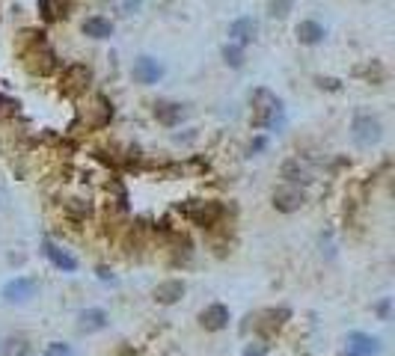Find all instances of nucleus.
Returning a JSON list of instances; mask_svg holds the SVG:
<instances>
[{
	"instance_id": "1",
	"label": "nucleus",
	"mask_w": 395,
	"mask_h": 356,
	"mask_svg": "<svg viewBox=\"0 0 395 356\" xmlns=\"http://www.w3.org/2000/svg\"><path fill=\"white\" fill-rule=\"evenodd\" d=\"M18 56H21V66L36 78H48L56 71V66H60V60H56V54L48 45V39L42 30H24L21 33Z\"/></svg>"
},
{
	"instance_id": "2",
	"label": "nucleus",
	"mask_w": 395,
	"mask_h": 356,
	"mask_svg": "<svg viewBox=\"0 0 395 356\" xmlns=\"http://www.w3.org/2000/svg\"><path fill=\"white\" fill-rule=\"evenodd\" d=\"M181 214L193 226H200V229H214V226L223 223L226 208H223V202H214V199H196V202L181 205Z\"/></svg>"
},
{
	"instance_id": "3",
	"label": "nucleus",
	"mask_w": 395,
	"mask_h": 356,
	"mask_svg": "<svg viewBox=\"0 0 395 356\" xmlns=\"http://www.w3.org/2000/svg\"><path fill=\"white\" fill-rule=\"evenodd\" d=\"M279 113H282V102L271 90L259 87L253 92V128H274Z\"/></svg>"
},
{
	"instance_id": "4",
	"label": "nucleus",
	"mask_w": 395,
	"mask_h": 356,
	"mask_svg": "<svg viewBox=\"0 0 395 356\" xmlns=\"http://www.w3.org/2000/svg\"><path fill=\"white\" fill-rule=\"evenodd\" d=\"M90 83H92V68L83 63H72V66H66L60 75V92L66 98H80L90 90Z\"/></svg>"
},
{
	"instance_id": "5",
	"label": "nucleus",
	"mask_w": 395,
	"mask_h": 356,
	"mask_svg": "<svg viewBox=\"0 0 395 356\" xmlns=\"http://www.w3.org/2000/svg\"><path fill=\"white\" fill-rule=\"evenodd\" d=\"M351 137H354V142H357L360 149H372L375 142L384 137V125H380L377 116L360 113V116L354 119V125H351Z\"/></svg>"
},
{
	"instance_id": "6",
	"label": "nucleus",
	"mask_w": 395,
	"mask_h": 356,
	"mask_svg": "<svg viewBox=\"0 0 395 356\" xmlns=\"http://www.w3.org/2000/svg\"><path fill=\"white\" fill-rule=\"evenodd\" d=\"M288 318H291L288 309H265V312H259V315H250L253 330H256L259 336H265V338L276 336L282 330V324H286Z\"/></svg>"
},
{
	"instance_id": "7",
	"label": "nucleus",
	"mask_w": 395,
	"mask_h": 356,
	"mask_svg": "<svg viewBox=\"0 0 395 356\" xmlns=\"http://www.w3.org/2000/svg\"><path fill=\"white\" fill-rule=\"evenodd\" d=\"M39 282L33 276H16L12 282L4 285V300L6 303H27L30 297H36Z\"/></svg>"
},
{
	"instance_id": "8",
	"label": "nucleus",
	"mask_w": 395,
	"mask_h": 356,
	"mask_svg": "<svg viewBox=\"0 0 395 356\" xmlns=\"http://www.w3.org/2000/svg\"><path fill=\"white\" fill-rule=\"evenodd\" d=\"M306 202V193L300 188H294V184H288V188H279L274 190V208L282 211V214H291V211H300Z\"/></svg>"
},
{
	"instance_id": "9",
	"label": "nucleus",
	"mask_w": 395,
	"mask_h": 356,
	"mask_svg": "<svg viewBox=\"0 0 395 356\" xmlns=\"http://www.w3.org/2000/svg\"><path fill=\"white\" fill-rule=\"evenodd\" d=\"M164 78V66L154 60V56H137L134 60V80L137 83H158Z\"/></svg>"
},
{
	"instance_id": "10",
	"label": "nucleus",
	"mask_w": 395,
	"mask_h": 356,
	"mask_svg": "<svg viewBox=\"0 0 395 356\" xmlns=\"http://www.w3.org/2000/svg\"><path fill=\"white\" fill-rule=\"evenodd\" d=\"M42 252H45V259H48L54 267L66 270V274L78 270V259H75V255H72V252H66L63 247H56L54 240H42Z\"/></svg>"
},
{
	"instance_id": "11",
	"label": "nucleus",
	"mask_w": 395,
	"mask_h": 356,
	"mask_svg": "<svg viewBox=\"0 0 395 356\" xmlns=\"http://www.w3.org/2000/svg\"><path fill=\"white\" fill-rule=\"evenodd\" d=\"M380 341L369 333H351L348 336V356H377Z\"/></svg>"
},
{
	"instance_id": "12",
	"label": "nucleus",
	"mask_w": 395,
	"mask_h": 356,
	"mask_svg": "<svg viewBox=\"0 0 395 356\" xmlns=\"http://www.w3.org/2000/svg\"><path fill=\"white\" fill-rule=\"evenodd\" d=\"M200 324L205 326V330H211V333L226 330V326H229V309H226L223 303H211L208 309H202Z\"/></svg>"
},
{
	"instance_id": "13",
	"label": "nucleus",
	"mask_w": 395,
	"mask_h": 356,
	"mask_svg": "<svg viewBox=\"0 0 395 356\" xmlns=\"http://www.w3.org/2000/svg\"><path fill=\"white\" fill-rule=\"evenodd\" d=\"M181 294H185V282L181 279H166L161 282L158 288H154V300H158L161 306H173L181 300Z\"/></svg>"
},
{
	"instance_id": "14",
	"label": "nucleus",
	"mask_w": 395,
	"mask_h": 356,
	"mask_svg": "<svg viewBox=\"0 0 395 356\" xmlns=\"http://www.w3.org/2000/svg\"><path fill=\"white\" fill-rule=\"evenodd\" d=\"M256 21L253 18H235L229 24V42H235V45H247V42L256 39Z\"/></svg>"
},
{
	"instance_id": "15",
	"label": "nucleus",
	"mask_w": 395,
	"mask_h": 356,
	"mask_svg": "<svg viewBox=\"0 0 395 356\" xmlns=\"http://www.w3.org/2000/svg\"><path fill=\"white\" fill-rule=\"evenodd\" d=\"M75 0H39V16L45 18L48 24L51 21H60L68 16V9H72Z\"/></svg>"
},
{
	"instance_id": "16",
	"label": "nucleus",
	"mask_w": 395,
	"mask_h": 356,
	"mask_svg": "<svg viewBox=\"0 0 395 356\" xmlns=\"http://www.w3.org/2000/svg\"><path fill=\"white\" fill-rule=\"evenodd\" d=\"M181 116H185V107L181 104H173V102H158L154 104V119H158L161 125H166V128H176L181 122Z\"/></svg>"
},
{
	"instance_id": "17",
	"label": "nucleus",
	"mask_w": 395,
	"mask_h": 356,
	"mask_svg": "<svg viewBox=\"0 0 395 356\" xmlns=\"http://www.w3.org/2000/svg\"><path fill=\"white\" fill-rule=\"evenodd\" d=\"M78 321H80L83 333H98V330H104L107 326V312L104 309H83Z\"/></svg>"
},
{
	"instance_id": "18",
	"label": "nucleus",
	"mask_w": 395,
	"mask_h": 356,
	"mask_svg": "<svg viewBox=\"0 0 395 356\" xmlns=\"http://www.w3.org/2000/svg\"><path fill=\"white\" fill-rule=\"evenodd\" d=\"M90 113H92V119L87 122L90 128H104L110 119H113V104L107 102L104 95H98L95 102H92V107H90Z\"/></svg>"
},
{
	"instance_id": "19",
	"label": "nucleus",
	"mask_w": 395,
	"mask_h": 356,
	"mask_svg": "<svg viewBox=\"0 0 395 356\" xmlns=\"http://www.w3.org/2000/svg\"><path fill=\"white\" fill-rule=\"evenodd\" d=\"M294 33H298V42H300V45H318V42L324 39V27H321L318 21H300Z\"/></svg>"
},
{
	"instance_id": "20",
	"label": "nucleus",
	"mask_w": 395,
	"mask_h": 356,
	"mask_svg": "<svg viewBox=\"0 0 395 356\" xmlns=\"http://www.w3.org/2000/svg\"><path fill=\"white\" fill-rule=\"evenodd\" d=\"M83 33H87L90 39H110L113 36V24L107 18H102V16H92V18L83 21Z\"/></svg>"
},
{
	"instance_id": "21",
	"label": "nucleus",
	"mask_w": 395,
	"mask_h": 356,
	"mask_svg": "<svg viewBox=\"0 0 395 356\" xmlns=\"http://www.w3.org/2000/svg\"><path fill=\"white\" fill-rule=\"evenodd\" d=\"M282 178H288V181L294 184V188H298L300 181H303V184L309 181V173H306V169H303L298 161H288L286 166H282Z\"/></svg>"
},
{
	"instance_id": "22",
	"label": "nucleus",
	"mask_w": 395,
	"mask_h": 356,
	"mask_svg": "<svg viewBox=\"0 0 395 356\" xmlns=\"http://www.w3.org/2000/svg\"><path fill=\"white\" fill-rule=\"evenodd\" d=\"M223 60H226V66L241 68V66H244V48H241V45H235V42H229V45L223 48Z\"/></svg>"
},
{
	"instance_id": "23",
	"label": "nucleus",
	"mask_w": 395,
	"mask_h": 356,
	"mask_svg": "<svg viewBox=\"0 0 395 356\" xmlns=\"http://www.w3.org/2000/svg\"><path fill=\"white\" fill-rule=\"evenodd\" d=\"M4 356H30V345L24 338H6Z\"/></svg>"
},
{
	"instance_id": "24",
	"label": "nucleus",
	"mask_w": 395,
	"mask_h": 356,
	"mask_svg": "<svg viewBox=\"0 0 395 356\" xmlns=\"http://www.w3.org/2000/svg\"><path fill=\"white\" fill-rule=\"evenodd\" d=\"M294 6V0H267V16L271 18H286Z\"/></svg>"
},
{
	"instance_id": "25",
	"label": "nucleus",
	"mask_w": 395,
	"mask_h": 356,
	"mask_svg": "<svg viewBox=\"0 0 395 356\" xmlns=\"http://www.w3.org/2000/svg\"><path fill=\"white\" fill-rule=\"evenodd\" d=\"M42 356H75V353H72V348H68V345H63V341H51Z\"/></svg>"
},
{
	"instance_id": "26",
	"label": "nucleus",
	"mask_w": 395,
	"mask_h": 356,
	"mask_svg": "<svg viewBox=\"0 0 395 356\" xmlns=\"http://www.w3.org/2000/svg\"><path fill=\"white\" fill-rule=\"evenodd\" d=\"M18 104L16 102H12V98H6V95H0V110H4V113H12V110H16Z\"/></svg>"
},
{
	"instance_id": "27",
	"label": "nucleus",
	"mask_w": 395,
	"mask_h": 356,
	"mask_svg": "<svg viewBox=\"0 0 395 356\" xmlns=\"http://www.w3.org/2000/svg\"><path fill=\"white\" fill-rule=\"evenodd\" d=\"M318 87L324 90V87H327V90H339V80L336 78H318Z\"/></svg>"
},
{
	"instance_id": "28",
	"label": "nucleus",
	"mask_w": 395,
	"mask_h": 356,
	"mask_svg": "<svg viewBox=\"0 0 395 356\" xmlns=\"http://www.w3.org/2000/svg\"><path fill=\"white\" fill-rule=\"evenodd\" d=\"M377 312L387 318V312H389V300H384V303H380V306H377Z\"/></svg>"
},
{
	"instance_id": "29",
	"label": "nucleus",
	"mask_w": 395,
	"mask_h": 356,
	"mask_svg": "<svg viewBox=\"0 0 395 356\" xmlns=\"http://www.w3.org/2000/svg\"><path fill=\"white\" fill-rule=\"evenodd\" d=\"M244 356H265V350H259V348H250Z\"/></svg>"
}]
</instances>
